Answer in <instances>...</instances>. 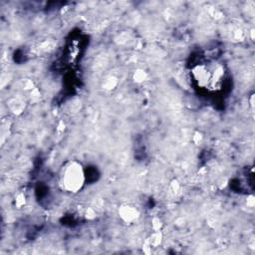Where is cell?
<instances>
[{
  "mask_svg": "<svg viewBox=\"0 0 255 255\" xmlns=\"http://www.w3.org/2000/svg\"><path fill=\"white\" fill-rule=\"evenodd\" d=\"M191 80L194 85L205 93L221 91L225 83V68L217 60H201L191 67Z\"/></svg>",
  "mask_w": 255,
  "mask_h": 255,
  "instance_id": "1",
  "label": "cell"
},
{
  "mask_svg": "<svg viewBox=\"0 0 255 255\" xmlns=\"http://www.w3.org/2000/svg\"><path fill=\"white\" fill-rule=\"evenodd\" d=\"M85 181V173L78 163H70L63 169L61 184L69 192H76L82 188Z\"/></svg>",
  "mask_w": 255,
  "mask_h": 255,
  "instance_id": "2",
  "label": "cell"
}]
</instances>
